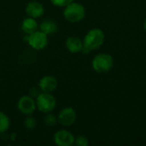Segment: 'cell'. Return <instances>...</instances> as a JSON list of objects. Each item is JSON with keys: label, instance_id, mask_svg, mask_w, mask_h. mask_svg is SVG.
Here are the masks:
<instances>
[{"label": "cell", "instance_id": "obj_3", "mask_svg": "<svg viewBox=\"0 0 146 146\" xmlns=\"http://www.w3.org/2000/svg\"><path fill=\"white\" fill-rule=\"evenodd\" d=\"M114 65V60L111 55L106 53H99L94 56L92 62V66L94 71L99 74L109 72Z\"/></svg>", "mask_w": 146, "mask_h": 146}, {"label": "cell", "instance_id": "obj_5", "mask_svg": "<svg viewBox=\"0 0 146 146\" xmlns=\"http://www.w3.org/2000/svg\"><path fill=\"white\" fill-rule=\"evenodd\" d=\"M48 35L42 31H35L27 35L28 44L36 50H41L48 45Z\"/></svg>", "mask_w": 146, "mask_h": 146}, {"label": "cell", "instance_id": "obj_18", "mask_svg": "<svg viewBox=\"0 0 146 146\" xmlns=\"http://www.w3.org/2000/svg\"><path fill=\"white\" fill-rule=\"evenodd\" d=\"M51 3L56 7H66L67 5H68L69 3L74 2V0H50Z\"/></svg>", "mask_w": 146, "mask_h": 146}, {"label": "cell", "instance_id": "obj_10", "mask_svg": "<svg viewBox=\"0 0 146 146\" xmlns=\"http://www.w3.org/2000/svg\"><path fill=\"white\" fill-rule=\"evenodd\" d=\"M26 13L28 16L38 19L43 16L44 14V7L38 2L32 1L29 2L26 6Z\"/></svg>", "mask_w": 146, "mask_h": 146}, {"label": "cell", "instance_id": "obj_11", "mask_svg": "<svg viewBox=\"0 0 146 146\" xmlns=\"http://www.w3.org/2000/svg\"><path fill=\"white\" fill-rule=\"evenodd\" d=\"M65 45L67 50L73 54L80 53L82 51L83 49V41L76 37V36H70L66 39Z\"/></svg>", "mask_w": 146, "mask_h": 146}, {"label": "cell", "instance_id": "obj_1", "mask_svg": "<svg viewBox=\"0 0 146 146\" xmlns=\"http://www.w3.org/2000/svg\"><path fill=\"white\" fill-rule=\"evenodd\" d=\"M105 35L102 29L92 28L87 32L83 40V49L84 54H88L92 50H95L101 47L104 43Z\"/></svg>", "mask_w": 146, "mask_h": 146}, {"label": "cell", "instance_id": "obj_13", "mask_svg": "<svg viewBox=\"0 0 146 146\" xmlns=\"http://www.w3.org/2000/svg\"><path fill=\"white\" fill-rule=\"evenodd\" d=\"M39 29L45 34L50 35V34L55 33L57 31V25H56V21L48 19V20H44L41 22V24L39 26Z\"/></svg>", "mask_w": 146, "mask_h": 146}, {"label": "cell", "instance_id": "obj_8", "mask_svg": "<svg viewBox=\"0 0 146 146\" xmlns=\"http://www.w3.org/2000/svg\"><path fill=\"white\" fill-rule=\"evenodd\" d=\"M74 140L73 133L66 129H60L54 134V142L58 146H72Z\"/></svg>", "mask_w": 146, "mask_h": 146}, {"label": "cell", "instance_id": "obj_15", "mask_svg": "<svg viewBox=\"0 0 146 146\" xmlns=\"http://www.w3.org/2000/svg\"><path fill=\"white\" fill-rule=\"evenodd\" d=\"M57 123H58V119H57V116L56 115L51 114V112L46 114V116L44 117V124H45L46 127H53Z\"/></svg>", "mask_w": 146, "mask_h": 146}, {"label": "cell", "instance_id": "obj_6", "mask_svg": "<svg viewBox=\"0 0 146 146\" xmlns=\"http://www.w3.org/2000/svg\"><path fill=\"white\" fill-rule=\"evenodd\" d=\"M17 109L25 115H32L37 109L36 101L30 95L22 96L17 102Z\"/></svg>", "mask_w": 146, "mask_h": 146}, {"label": "cell", "instance_id": "obj_14", "mask_svg": "<svg viewBox=\"0 0 146 146\" xmlns=\"http://www.w3.org/2000/svg\"><path fill=\"white\" fill-rule=\"evenodd\" d=\"M10 127V119L3 112L0 111V133H6Z\"/></svg>", "mask_w": 146, "mask_h": 146}, {"label": "cell", "instance_id": "obj_17", "mask_svg": "<svg viewBox=\"0 0 146 146\" xmlns=\"http://www.w3.org/2000/svg\"><path fill=\"white\" fill-rule=\"evenodd\" d=\"M74 144L77 146H87L89 145V141H88L86 137H85L83 135H80V136H78L75 139Z\"/></svg>", "mask_w": 146, "mask_h": 146}, {"label": "cell", "instance_id": "obj_9", "mask_svg": "<svg viewBox=\"0 0 146 146\" xmlns=\"http://www.w3.org/2000/svg\"><path fill=\"white\" fill-rule=\"evenodd\" d=\"M58 82L56 77L52 75H45L40 79L38 82V88L42 92L51 93L57 87Z\"/></svg>", "mask_w": 146, "mask_h": 146}, {"label": "cell", "instance_id": "obj_7", "mask_svg": "<svg viewBox=\"0 0 146 146\" xmlns=\"http://www.w3.org/2000/svg\"><path fill=\"white\" fill-rule=\"evenodd\" d=\"M76 118V111L72 107H66L62 109L57 116L58 123L64 127H71L75 122Z\"/></svg>", "mask_w": 146, "mask_h": 146}, {"label": "cell", "instance_id": "obj_2", "mask_svg": "<svg viewBox=\"0 0 146 146\" xmlns=\"http://www.w3.org/2000/svg\"><path fill=\"white\" fill-rule=\"evenodd\" d=\"M63 16L69 22H79L82 21L86 16V9L82 4L73 2L64 7Z\"/></svg>", "mask_w": 146, "mask_h": 146}, {"label": "cell", "instance_id": "obj_16", "mask_svg": "<svg viewBox=\"0 0 146 146\" xmlns=\"http://www.w3.org/2000/svg\"><path fill=\"white\" fill-rule=\"evenodd\" d=\"M24 126L27 129H34L37 126V121L34 117L31 115H27V117L24 120Z\"/></svg>", "mask_w": 146, "mask_h": 146}, {"label": "cell", "instance_id": "obj_19", "mask_svg": "<svg viewBox=\"0 0 146 146\" xmlns=\"http://www.w3.org/2000/svg\"><path fill=\"white\" fill-rule=\"evenodd\" d=\"M144 29L145 30V32H146V19H145V22H144Z\"/></svg>", "mask_w": 146, "mask_h": 146}, {"label": "cell", "instance_id": "obj_12", "mask_svg": "<svg viewBox=\"0 0 146 146\" xmlns=\"http://www.w3.org/2000/svg\"><path fill=\"white\" fill-rule=\"evenodd\" d=\"M38 27V25L36 19L30 17V16L25 18L21 22V30L27 35H29L33 33V32L37 31Z\"/></svg>", "mask_w": 146, "mask_h": 146}, {"label": "cell", "instance_id": "obj_4", "mask_svg": "<svg viewBox=\"0 0 146 146\" xmlns=\"http://www.w3.org/2000/svg\"><path fill=\"white\" fill-rule=\"evenodd\" d=\"M35 101L37 109L44 114L52 112L56 106V100L55 97L51 93L48 92H41L35 98Z\"/></svg>", "mask_w": 146, "mask_h": 146}]
</instances>
